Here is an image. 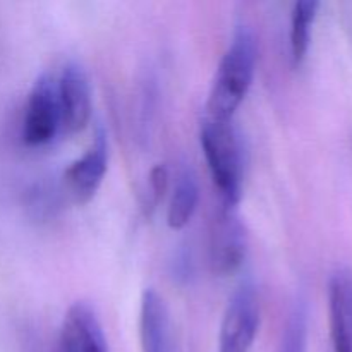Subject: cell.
<instances>
[{
  "label": "cell",
  "mask_w": 352,
  "mask_h": 352,
  "mask_svg": "<svg viewBox=\"0 0 352 352\" xmlns=\"http://www.w3.org/2000/svg\"><path fill=\"white\" fill-rule=\"evenodd\" d=\"M258 47L251 28L237 26L234 36L217 67L206 102V117L213 120H234L244 102L256 72Z\"/></svg>",
  "instance_id": "obj_1"
},
{
  "label": "cell",
  "mask_w": 352,
  "mask_h": 352,
  "mask_svg": "<svg viewBox=\"0 0 352 352\" xmlns=\"http://www.w3.org/2000/svg\"><path fill=\"white\" fill-rule=\"evenodd\" d=\"M199 143L222 205L236 208L243 195V146L234 120L205 117Z\"/></svg>",
  "instance_id": "obj_2"
},
{
  "label": "cell",
  "mask_w": 352,
  "mask_h": 352,
  "mask_svg": "<svg viewBox=\"0 0 352 352\" xmlns=\"http://www.w3.org/2000/svg\"><path fill=\"white\" fill-rule=\"evenodd\" d=\"M60 129L57 81L52 76L41 74L31 86L24 107L23 141L28 146H45L57 138Z\"/></svg>",
  "instance_id": "obj_3"
},
{
  "label": "cell",
  "mask_w": 352,
  "mask_h": 352,
  "mask_svg": "<svg viewBox=\"0 0 352 352\" xmlns=\"http://www.w3.org/2000/svg\"><path fill=\"white\" fill-rule=\"evenodd\" d=\"M260 329V299L243 284L227 302L219 336V352H250Z\"/></svg>",
  "instance_id": "obj_4"
},
{
  "label": "cell",
  "mask_w": 352,
  "mask_h": 352,
  "mask_svg": "<svg viewBox=\"0 0 352 352\" xmlns=\"http://www.w3.org/2000/svg\"><path fill=\"white\" fill-rule=\"evenodd\" d=\"M248 236L234 206L222 205L210 229V265L215 275H234L246 260Z\"/></svg>",
  "instance_id": "obj_5"
},
{
  "label": "cell",
  "mask_w": 352,
  "mask_h": 352,
  "mask_svg": "<svg viewBox=\"0 0 352 352\" xmlns=\"http://www.w3.org/2000/svg\"><path fill=\"white\" fill-rule=\"evenodd\" d=\"M109 165V144L103 131L93 138L88 150L64 172V192L76 205H86L102 188Z\"/></svg>",
  "instance_id": "obj_6"
},
{
  "label": "cell",
  "mask_w": 352,
  "mask_h": 352,
  "mask_svg": "<svg viewBox=\"0 0 352 352\" xmlns=\"http://www.w3.org/2000/svg\"><path fill=\"white\" fill-rule=\"evenodd\" d=\"M58 105L62 127L67 133L78 134L88 127L91 119V86L85 69L76 62L64 65L57 81Z\"/></svg>",
  "instance_id": "obj_7"
},
{
  "label": "cell",
  "mask_w": 352,
  "mask_h": 352,
  "mask_svg": "<svg viewBox=\"0 0 352 352\" xmlns=\"http://www.w3.org/2000/svg\"><path fill=\"white\" fill-rule=\"evenodd\" d=\"M57 352H109L102 323L88 302L78 301L67 309Z\"/></svg>",
  "instance_id": "obj_8"
},
{
  "label": "cell",
  "mask_w": 352,
  "mask_h": 352,
  "mask_svg": "<svg viewBox=\"0 0 352 352\" xmlns=\"http://www.w3.org/2000/svg\"><path fill=\"white\" fill-rule=\"evenodd\" d=\"M329 318L333 351L352 352V272L337 268L329 280Z\"/></svg>",
  "instance_id": "obj_9"
},
{
  "label": "cell",
  "mask_w": 352,
  "mask_h": 352,
  "mask_svg": "<svg viewBox=\"0 0 352 352\" xmlns=\"http://www.w3.org/2000/svg\"><path fill=\"white\" fill-rule=\"evenodd\" d=\"M140 339L143 352H174L170 315L164 298L155 289H146L141 296Z\"/></svg>",
  "instance_id": "obj_10"
},
{
  "label": "cell",
  "mask_w": 352,
  "mask_h": 352,
  "mask_svg": "<svg viewBox=\"0 0 352 352\" xmlns=\"http://www.w3.org/2000/svg\"><path fill=\"white\" fill-rule=\"evenodd\" d=\"M199 203L198 177L191 168L179 172L167 210V223L172 230H182L195 217Z\"/></svg>",
  "instance_id": "obj_11"
},
{
  "label": "cell",
  "mask_w": 352,
  "mask_h": 352,
  "mask_svg": "<svg viewBox=\"0 0 352 352\" xmlns=\"http://www.w3.org/2000/svg\"><path fill=\"white\" fill-rule=\"evenodd\" d=\"M320 2L316 0H299L292 7L291 16V58L296 67L305 62L311 43V30L318 14Z\"/></svg>",
  "instance_id": "obj_12"
},
{
  "label": "cell",
  "mask_w": 352,
  "mask_h": 352,
  "mask_svg": "<svg viewBox=\"0 0 352 352\" xmlns=\"http://www.w3.org/2000/svg\"><path fill=\"white\" fill-rule=\"evenodd\" d=\"M26 206L34 220L47 222L60 206V192L50 182H36L28 192Z\"/></svg>",
  "instance_id": "obj_13"
},
{
  "label": "cell",
  "mask_w": 352,
  "mask_h": 352,
  "mask_svg": "<svg viewBox=\"0 0 352 352\" xmlns=\"http://www.w3.org/2000/svg\"><path fill=\"white\" fill-rule=\"evenodd\" d=\"M306 349H308V313L305 305H298L289 316L278 352H306Z\"/></svg>",
  "instance_id": "obj_14"
},
{
  "label": "cell",
  "mask_w": 352,
  "mask_h": 352,
  "mask_svg": "<svg viewBox=\"0 0 352 352\" xmlns=\"http://www.w3.org/2000/svg\"><path fill=\"white\" fill-rule=\"evenodd\" d=\"M167 188H168V168L160 164L157 165V167L151 168L150 172V195H148L150 208H157L158 203L164 199Z\"/></svg>",
  "instance_id": "obj_15"
},
{
  "label": "cell",
  "mask_w": 352,
  "mask_h": 352,
  "mask_svg": "<svg viewBox=\"0 0 352 352\" xmlns=\"http://www.w3.org/2000/svg\"><path fill=\"white\" fill-rule=\"evenodd\" d=\"M172 274H174V278H177L179 282H188L192 275V261L191 256H189L186 251L179 253L175 256L174 263H172Z\"/></svg>",
  "instance_id": "obj_16"
}]
</instances>
